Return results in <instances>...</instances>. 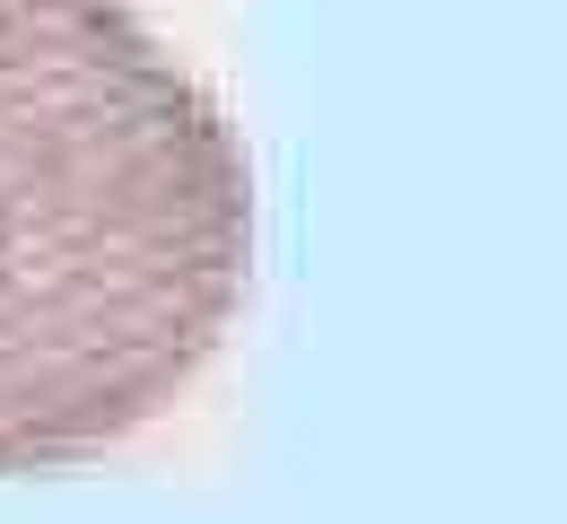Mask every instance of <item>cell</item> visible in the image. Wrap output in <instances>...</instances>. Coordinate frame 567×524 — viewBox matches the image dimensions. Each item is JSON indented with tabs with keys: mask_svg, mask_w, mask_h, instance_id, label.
I'll return each instance as SVG.
<instances>
[{
	"mask_svg": "<svg viewBox=\"0 0 567 524\" xmlns=\"http://www.w3.org/2000/svg\"><path fill=\"white\" fill-rule=\"evenodd\" d=\"M254 166L132 0H0V481L123 446L218 359Z\"/></svg>",
	"mask_w": 567,
	"mask_h": 524,
	"instance_id": "1",
	"label": "cell"
}]
</instances>
